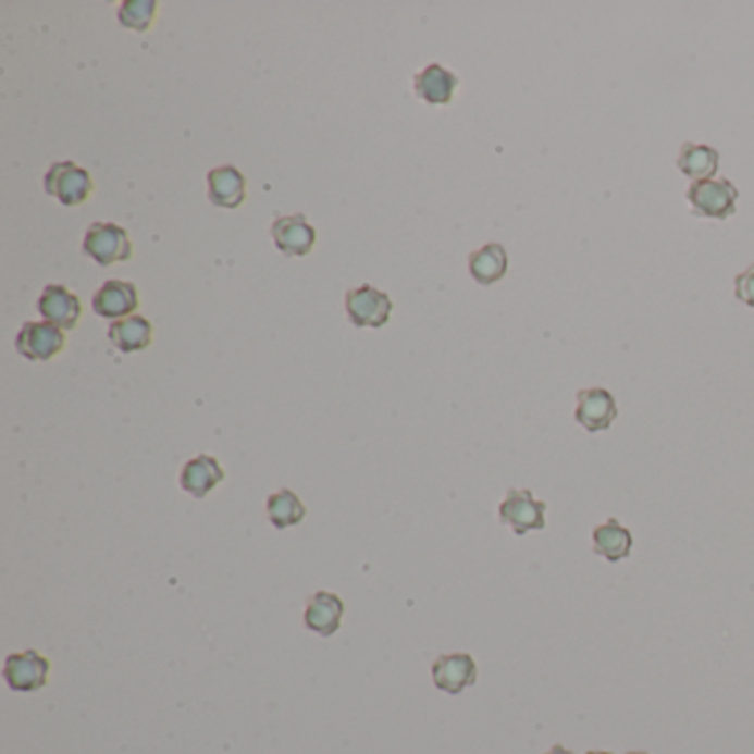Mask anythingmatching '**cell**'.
<instances>
[{
  "label": "cell",
  "mask_w": 754,
  "mask_h": 754,
  "mask_svg": "<svg viewBox=\"0 0 754 754\" xmlns=\"http://www.w3.org/2000/svg\"><path fill=\"white\" fill-rule=\"evenodd\" d=\"M509 268V257L503 244H487L469 255V272L480 286H492L500 282Z\"/></svg>",
  "instance_id": "ac0fdd59"
},
{
  "label": "cell",
  "mask_w": 754,
  "mask_h": 754,
  "mask_svg": "<svg viewBox=\"0 0 754 754\" xmlns=\"http://www.w3.org/2000/svg\"><path fill=\"white\" fill-rule=\"evenodd\" d=\"M265 514L268 520L277 529H288L295 524H301L306 518V505L301 498L291 490H280L268 496L265 500Z\"/></svg>",
  "instance_id": "44dd1931"
},
{
  "label": "cell",
  "mask_w": 754,
  "mask_h": 754,
  "mask_svg": "<svg viewBox=\"0 0 754 754\" xmlns=\"http://www.w3.org/2000/svg\"><path fill=\"white\" fill-rule=\"evenodd\" d=\"M209 199L220 209H239L246 199V177L235 166H218L209 173Z\"/></svg>",
  "instance_id": "e0dca14e"
},
{
  "label": "cell",
  "mask_w": 754,
  "mask_h": 754,
  "mask_svg": "<svg viewBox=\"0 0 754 754\" xmlns=\"http://www.w3.org/2000/svg\"><path fill=\"white\" fill-rule=\"evenodd\" d=\"M458 78L438 62L428 64L415 78V91L428 104H449L458 89Z\"/></svg>",
  "instance_id": "9a60e30c"
},
{
  "label": "cell",
  "mask_w": 754,
  "mask_h": 754,
  "mask_svg": "<svg viewBox=\"0 0 754 754\" xmlns=\"http://www.w3.org/2000/svg\"><path fill=\"white\" fill-rule=\"evenodd\" d=\"M677 166L685 177H691L693 182L713 180V175L719 171V153L706 145L685 143L679 149Z\"/></svg>",
  "instance_id": "ffe728a7"
},
{
  "label": "cell",
  "mask_w": 754,
  "mask_h": 754,
  "mask_svg": "<svg viewBox=\"0 0 754 754\" xmlns=\"http://www.w3.org/2000/svg\"><path fill=\"white\" fill-rule=\"evenodd\" d=\"M270 235L284 255L288 257H306L317 242V231L308 224L306 215H286L277 218L270 228Z\"/></svg>",
  "instance_id": "7c38bea8"
},
{
  "label": "cell",
  "mask_w": 754,
  "mask_h": 754,
  "mask_svg": "<svg viewBox=\"0 0 754 754\" xmlns=\"http://www.w3.org/2000/svg\"><path fill=\"white\" fill-rule=\"evenodd\" d=\"M151 338H153V325L149 319L140 314L113 321L109 325V341L113 343V348H118L124 355L147 350L151 346Z\"/></svg>",
  "instance_id": "2e32d148"
},
{
  "label": "cell",
  "mask_w": 754,
  "mask_h": 754,
  "mask_svg": "<svg viewBox=\"0 0 754 754\" xmlns=\"http://www.w3.org/2000/svg\"><path fill=\"white\" fill-rule=\"evenodd\" d=\"M432 679L438 691L447 695H460L465 689L475 683L478 666L467 653L441 655L432 666Z\"/></svg>",
  "instance_id": "ba28073f"
},
{
  "label": "cell",
  "mask_w": 754,
  "mask_h": 754,
  "mask_svg": "<svg viewBox=\"0 0 754 754\" xmlns=\"http://www.w3.org/2000/svg\"><path fill=\"white\" fill-rule=\"evenodd\" d=\"M224 469L220 465V460L215 456L209 454H199L195 458H190L180 473V487L190 494L193 498L201 500L209 496L222 480H224Z\"/></svg>",
  "instance_id": "8fae6325"
},
{
  "label": "cell",
  "mask_w": 754,
  "mask_h": 754,
  "mask_svg": "<svg viewBox=\"0 0 754 754\" xmlns=\"http://www.w3.org/2000/svg\"><path fill=\"white\" fill-rule=\"evenodd\" d=\"M49 670V659L42 653L29 648L23 653L8 655L3 677L14 693H36L47 685Z\"/></svg>",
  "instance_id": "277c9868"
},
{
  "label": "cell",
  "mask_w": 754,
  "mask_h": 754,
  "mask_svg": "<svg viewBox=\"0 0 754 754\" xmlns=\"http://www.w3.org/2000/svg\"><path fill=\"white\" fill-rule=\"evenodd\" d=\"M94 312L102 319H126L140 308V295H137L135 284L111 280L94 295Z\"/></svg>",
  "instance_id": "4fadbf2b"
},
{
  "label": "cell",
  "mask_w": 754,
  "mask_h": 754,
  "mask_svg": "<svg viewBox=\"0 0 754 754\" xmlns=\"http://www.w3.org/2000/svg\"><path fill=\"white\" fill-rule=\"evenodd\" d=\"M617 419V405L608 390L604 387H589L578 392V407H576V421L586 432H604L613 425Z\"/></svg>",
  "instance_id": "9c48e42d"
},
{
  "label": "cell",
  "mask_w": 754,
  "mask_h": 754,
  "mask_svg": "<svg viewBox=\"0 0 754 754\" xmlns=\"http://www.w3.org/2000/svg\"><path fill=\"white\" fill-rule=\"evenodd\" d=\"M544 511L546 503L535 500L529 490H509L507 498L500 503V522L511 527L516 535H524L529 531L544 529Z\"/></svg>",
  "instance_id": "52a82bcc"
},
{
  "label": "cell",
  "mask_w": 754,
  "mask_h": 754,
  "mask_svg": "<svg viewBox=\"0 0 754 754\" xmlns=\"http://www.w3.org/2000/svg\"><path fill=\"white\" fill-rule=\"evenodd\" d=\"M64 348V334L49 321H27L16 336V350L27 361H51Z\"/></svg>",
  "instance_id": "8992f818"
},
{
  "label": "cell",
  "mask_w": 754,
  "mask_h": 754,
  "mask_svg": "<svg viewBox=\"0 0 754 754\" xmlns=\"http://www.w3.org/2000/svg\"><path fill=\"white\" fill-rule=\"evenodd\" d=\"M544 754H573V752H571V750H567L565 745H554L552 750L544 752Z\"/></svg>",
  "instance_id": "cb8c5ba5"
},
{
  "label": "cell",
  "mask_w": 754,
  "mask_h": 754,
  "mask_svg": "<svg viewBox=\"0 0 754 754\" xmlns=\"http://www.w3.org/2000/svg\"><path fill=\"white\" fill-rule=\"evenodd\" d=\"M392 299L370 284L348 291L346 295L348 319L357 327H383L392 317Z\"/></svg>",
  "instance_id": "5b68a950"
},
{
  "label": "cell",
  "mask_w": 754,
  "mask_h": 754,
  "mask_svg": "<svg viewBox=\"0 0 754 754\" xmlns=\"http://www.w3.org/2000/svg\"><path fill=\"white\" fill-rule=\"evenodd\" d=\"M83 250L98 265H113L133 257L128 233L113 222H94L85 233Z\"/></svg>",
  "instance_id": "7a4b0ae2"
},
{
  "label": "cell",
  "mask_w": 754,
  "mask_h": 754,
  "mask_svg": "<svg viewBox=\"0 0 754 754\" xmlns=\"http://www.w3.org/2000/svg\"><path fill=\"white\" fill-rule=\"evenodd\" d=\"M593 548L595 554L606 558L608 563H620L629 558L633 548V535L627 527H622L615 518L593 529Z\"/></svg>",
  "instance_id": "d6986e66"
},
{
  "label": "cell",
  "mask_w": 754,
  "mask_h": 754,
  "mask_svg": "<svg viewBox=\"0 0 754 754\" xmlns=\"http://www.w3.org/2000/svg\"><path fill=\"white\" fill-rule=\"evenodd\" d=\"M45 190L62 206H81L94 193V180L74 162H55L45 175Z\"/></svg>",
  "instance_id": "3957f363"
},
{
  "label": "cell",
  "mask_w": 754,
  "mask_h": 754,
  "mask_svg": "<svg viewBox=\"0 0 754 754\" xmlns=\"http://www.w3.org/2000/svg\"><path fill=\"white\" fill-rule=\"evenodd\" d=\"M38 312L45 317V321L60 330H76L83 314V304L72 291L51 284L38 297Z\"/></svg>",
  "instance_id": "30bf717a"
},
{
  "label": "cell",
  "mask_w": 754,
  "mask_h": 754,
  "mask_svg": "<svg viewBox=\"0 0 754 754\" xmlns=\"http://www.w3.org/2000/svg\"><path fill=\"white\" fill-rule=\"evenodd\" d=\"M343 613H346V606H343V600L338 595L330 591H317L308 597L304 625L321 638H330L341 629Z\"/></svg>",
  "instance_id": "5bb4252c"
},
{
  "label": "cell",
  "mask_w": 754,
  "mask_h": 754,
  "mask_svg": "<svg viewBox=\"0 0 754 754\" xmlns=\"http://www.w3.org/2000/svg\"><path fill=\"white\" fill-rule=\"evenodd\" d=\"M629 754H646V752H629Z\"/></svg>",
  "instance_id": "484cf974"
},
{
  "label": "cell",
  "mask_w": 754,
  "mask_h": 754,
  "mask_svg": "<svg viewBox=\"0 0 754 754\" xmlns=\"http://www.w3.org/2000/svg\"><path fill=\"white\" fill-rule=\"evenodd\" d=\"M586 754H610V752H602V750H595V752H586Z\"/></svg>",
  "instance_id": "d4e9b609"
},
{
  "label": "cell",
  "mask_w": 754,
  "mask_h": 754,
  "mask_svg": "<svg viewBox=\"0 0 754 754\" xmlns=\"http://www.w3.org/2000/svg\"><path fill=\"white\" fill-rule=\"evenodd\" d=\"M156 12V0H126V3L120 5L118 21L133 32H147L153 25Z\"/></svg>",
  "instance_id": "7402d4cb"
},
{
  "label": "cell",
  "mask_w": 754,
  "mask_h": 754,
  "mask_svg": "<svg viewBox=\"0 0 754 754\" xmlns=\"http://www.w3.org/2000/svg\"><path fill=\"white\" fill-rule=\"evenodd\" d=\"M734 295L739 301L754 308V263L734 277Z\"/></svg>",
  "instance_id": "603a6c76"
},
{
  "label": "cell",
  "mask_w": 754,
  "mask_h": 754,
  "mask_svg": "<svg viewBox=\"0 0 754 754\" xmlns=\"http://www.w3.org/2000/svg\"><path fill=\"white\" fill-rule=\"evenodd\" d=\"M685 199L691 201L695 218L728 220L737 211L739 190L726 177L697 180L689 186V190H685Z\"/></svg>",
  "instance_id": "6da1fadb"
}]
</instances>
